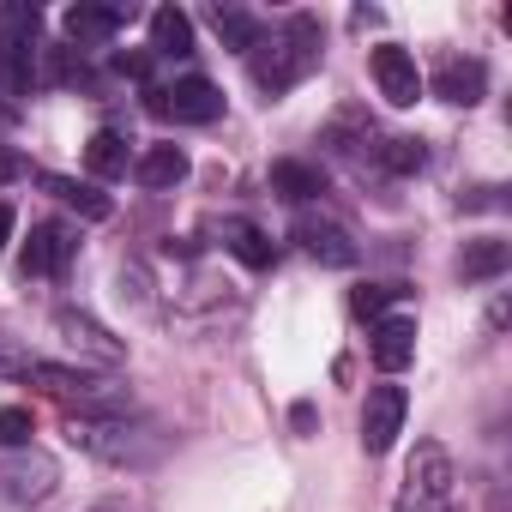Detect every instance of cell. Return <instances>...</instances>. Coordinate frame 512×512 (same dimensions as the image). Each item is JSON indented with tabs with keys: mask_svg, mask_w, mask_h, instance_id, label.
Here are the masks:
<instances>
[{
	"mask_svg": "<svg viewBox=\"0 0 512 512\" xmlns=\"http://www.w3.org/2000/svg\"><path fill=\"white\" fill-rule=\"evenodd\" d=\"M314 67H320V19H308V13L284 19L272 37H260V49H253V85L266 97L296 91Z\"/></svg>",
	"mask_w": 512,
	"mask_h": 512,
	"instance_id": "1",
	"label": "cell"
},
{
	"mask_svg": "<svg viewBox=\"0 0 512 512\" xmlns=\"http://www.w3.org/2000/svg\"><path fill=\"white\" fill-rule=\"evenodd\" d=\"M67 440L103 464H157L163 458V434L151 422H127V416H73Z\"/></svg>",
	"mask_w": 512,
	"mask_h": 512,
	"instance_id": "2",
	"label": "cell"
},
{
	"mask_svg": "<svg viewBox=\"0 0 512 512\" xmlns=\"http://www.w3.org/2000/svg\"><path fill=\"white\" fill-rule=\"evenodd\" d=\"M25 380H37L49 398H61V404H79L85 416H121L127 410V398H121V386L109 380V374H91V368H61V362H31V374Z\"/></svg>",
	"mask_w": 512,
	"mask_h": 512,
	"instance_id": "3",
	"label": "cell"
},
{
	"mask_svg": "<svg viewBox=\"0 0 512 512\" xmlns=\"http://www.w3.org/2000/svg\"><path fill=\"white\" fill-rule=\"evenodd\" d=\"M61 482V464L37 446H0V500H13V506H37L49 500Z\"/></svg>",
	"mask_w": 512,
	"mask_h": 512,
	"instance_id": "4",
	"label": "cell"
},
{
	"mask_svg": "<svg viewBox=\"0 0 512 512\" xmlns=\"http://www.w3.org/2000/svg\"><path fill=\"white\" fill-rule=\"evenodd\" d=\"M446 500H452V458H446V446L422 440L416 458H410V470H404L398 512H446Z\"/></svg>",
	"mask_w": 512,
	"mask_h": 512,
	"instance_id": "5",
	"label": "cell"
},
{
	"mask_svg": "<svg viewBox=\"0 0 512 512\" xmlns=\"http://www.w3.org/2000/svg\"><path fill=\"white\" fill-rule=\"evenodd\" d=\"M55 338H61L73 356L97 362V368H121V356H127V344H121L103 320H91L85 308H55Z\"/></svg>",
	"mask_w": 512,
	"mask_h": 512,
	"instance_id": "6",
	"label": "cell"
},
{
	"mask_svg": "<svg viewBox=\"0 0 512 512\" xmlns=\"http://www.w3.org/2000/svg\"><path fill=\"white\" fill-rule=\"evenodd\" d=\"M151 115H163V121H187V127H205V121H217L223 115V91L211 85V79H175L169 91H151Z\"/></svg>",
	"mask_w": 512,
	"mask_h": 512,
	"instance_id": "7",
	"label": "cell"
},
{
	"mask_svg": "<svg viewBox=\"0 0 512 512\" xmlns=\"http://www.w3.org/2000/svg\"><path fill=\"white\" fill-rule=\"evenodd\" d=\"M404 416H410L404 386H368V404H362V446H368L374 458L392 452V440L404 434Z\"/></svg>",
	"mask_w": 512,
	"mask_h": 512,
	"instance_id": "8",
	"label": "cell"
},
{
	"mask_svg": "<svg viewBox=\"0 0 512 512\" xmlns=\"http://www.w3.org/2000/svg\"><path fill=\"white\" fill-rule=\"evenodd\" d=\"M79 253V229L67 223H31V241H25V272L31 278H61Z\"/></svg>",
	"mask_w": 512,
	"mask_h": 512,
	"instance_id": "9",
	"label": "cell"
},
{
	"mask_svg": "<svg viewBox=\"0 0 512 512\" xmlns=\"http://www.w3.org/2000/svg\"><path fill=\"white\" fill-rule=\"evenodd\" d=\"M482 91H488V67H482L476 55H446V61L434 67V97H440V103L470 109V103H482Z\"/></svg>",
	"mask_w": 512,
	"mask_h": 512,
	"instance_id": "10",
	"label": "cell"
},
{
	"mask_svg": "<svg viewBox=\"0 0 512 512\" xmlns=\"http://www.w3.org/2000/svg\"><path fill=\"white\" fill-rule=\"evenodd\" d=\"M374 85H380V97L392 103V109H410L416 97H422V73H416V61L404 55V49H374Z\"/></svg>",
	"mask_w": 512,
	"mask_h": 512,
	"instance_id": "11",
	"label": "cell"
},
{
	"mask_svg": "<svg viewBox=\"0 0 512 512\" xmlns=\"http://www.w3.org/2000/svg\"><path fill=\"white\" fill-rule=\"evenodd\" d=\"M296 241L314 253L320 266H356V241H350V229L332 223V217H296Z\"/></svg>",
	"mask_w": 512,
	"mask_h": 512,
	"instance_id": "12",
	"label": "cell"
},
{
	"mask_svg": "<svg viewBox=\"0 0 512 512\" xmlns=\"http://www.w3.org/2000/svg\"><path fill=\"white\" fill-rule=\"evenodd\" d=\"M67 37L79 43V49H97V43H109L121 25H127V7H91V0H79V7H67Z\"/></svg>",
	"mask_w": 512,
	"mask_h": 512,
	"instance_id": "13",
	"label": "cell"
},
{
	"mask_svg": "<svg viewBox=\"0 0 512 512\" xmlns=\"http://www.w3.org/2000/svg\"><path fill=\"white\" fill-rule=\"evenodd\" d=\"M374 362L386 368V374H398V368H410V356H416V320H404V314H386V320H374Z\"/></svg>",
	"mask_w": 512,
	"mask_h": 512,
	"instance_id": "14",
	"label": "cell"
},
{
	"mask_svg": "<svg viewBox=\"0 0 512 512\" xmlns=\"http://www.w3.org/2000/svg\"><path fill=\"white\" fill-rule=\"evenodd\" d=\"M133 181L151 187V193L187 181V151H181V145H151V151H139V157H133Z\"/></svg>",
	"mask_w": 512,
	"mask_h": 512,
	"instance_id": "15",
	"label": "cell"
},
{
	"mask_svg": "<svg viewBox=\"0 0 512 512\" xmlns=\"http://www.w3.org/2000/svg\"><path fill=\"white\" fill-rule=\"evenodd\" d=\"M37 187H43V193H55L61 205H73V211H79V217H91V223H103V217L115 211V205H109V193H97L91 181H73V175H55V169H43V175H37Z\"/></svg>",
	"mask_w": 512,
	"mask_h": 512,
	"instance_id": "16",
	"label": "cell"
},
{
	"mask_svg": "<svg viewBox=\"0 0 512 512\" xmlns=\"http://www.w3.org/2000/svg\"><path fill=\"white\" fill-rule=\"evenodd\" d=\"M272 187H278L290 205H308V199L326 193V175H320L314 163H302V157H278V163H272Z\"/></svg>",
	"mask_w": 512,
	"mask_h": 512,
	"instance_id": "17",
	"label": "cell"
},
{
	"mask_svg": "<svg viewBox=\"0 0 512 512\" xmlns=\"http://www.w3.org/2000/svg\"><path fill=\"white\" fill-rule=\"evenodd\" d=\"M223 247L235 253L241 266H253V272H266V266H272V241H266V229H260V223H247V217H229V223H223Z\"/></svg>",
	"mask_w": 512,
	"mask_h": 512,
	"instance_id": "18",
	"label": "cell"
},
{
	"mask_svg": "<svg viewBox=\"0 0 512 512\" xmlns=\"http://www.w3.org/2000/svg\"><path fill=\"white\" fill-rule=\"evenodd\" d=\"M211 31H217L223 49H241V55H253L260 37H266V25L253 19V13H241V7H211Z\"/></svg>",
	"mask_w": 512,
	"mask_h": 512,
	"instance_id": "19",
	"label": "cell"
},
{
	"mask_svg": "<svg viewBox=\"0 0 512 512\" xmlns=\"http://www.w3.org/2000/svg\"><path fill=\"white\" fill-rule=\"evenodd\" d=\"M512 266V241H470L464 247V260H458V272H464V284H488V278H500Z\"/></svg>",
	"mask_w": 512,
	"mask_h": 512,
	"instance_id": "20",
	"label": "cell"
},
{
	"mask_svg": "<svg viewBox=\"0 0 512 512\" xmlns=\"http://www.w3.org/2000/svg\"><path fill=\"white\" fill-rule=\"evenodd\" d=\"M151 49L157 55H193V19L181 7H157L151 13Z\"/></svg>",
	"mask_w": 512,
	"mask_h": 512,
	"instance_id": "21",
	"label": "cell"
},
{
	"mask_svg": "<svg viewBox=\"0 0 512 512\" xmlns=\"http://www.w3.org/2000/svg\"><path fill=\"white\" fill-rule=\"evenodd\" d=\"M85 163H91V175H103V181H121L127 169H133V157H127V139L121 133H91V145H85Z\"/></svg>",
	"mask_w": 512,
	"mask_h": 512,
	"instance_id": "22",
	"label": "cell"
},
{
	"mask_svg": "<svg viewBox=\"0 0 512 512\" xmlns=\"http://www.w3.org/2000/svg\"><path fill=\"white\" fill-rule=\"evenodd\" d=\"M37 31H43V13L37 7H0V43H13V49L31 55Z\"/></svg>",
	"mask_w": 512,
	"mask_h": 512,
	"instance_id": "23",
	"label": "cell"
},
{
	"mask_svg": "<svg viewBox=\"0 0 512 512\" xmlns=\"http://www.w3.org/2000/svg\"><path fill=\"white\" fill-rule=\"evenodd\" d=\"M398 296H410V290L404 284H362V290H350V308H356V320H386V308Z\"/></svg>",
	"mask_w": 512,
	"mask_h": 512,
	"instance_id": "24",
	"label": "cell"
},
{
	"mask_svg": "<svg viewBox=\"0 0 512 512\" xmlns=\"http://www.w3.org/2000/svg\"><path fill=\"white\" fill-rule=\"evenodd\" d=\"M374 157H380V163H386L392 175H416V169L428 163V151H422V139H386V145H380Z\"/></svg>",
	"mask_w": 512,
	"mask_h": 512,
	"instance_id": "25",
	"label": "cell"
},
{
	"mask_svg": "<svg viewBox=\"0 0 512 512\" xmlns=\"http://www.w3.org/2000/svg\"><path fill=\"white\" fill-rule=\"evenodd\" d=\"M31 434H37V422L25 404H0V446H31Z\"/></svg>",
	"mask_w": 512,
	"mask_h": 512,
	"instance_id": "26",
	"label": "cell"
},
{
	"mask_svg": "<svg viewBox=\"0 0 512 512\" xmlns=\"http://www.w3.org/2000/svg\"><path fill=\"white\" fill-rule=\"evenodd\" d=\"M31 350H19V338H7V332H0V380H25L31 374Z\"/></svg>",
	"mask_w": 512,
	"mask_h": 512,
	"instance_id": "27",
	"label": "cell"
},
{
	"mask_svg": "<svg viewBox=\"0 0 512 512\" xmlns=\"http://www.w3.org/2000/svg\"><path fill=\"white\" fill-rule=\"evenodd\" d=\"M25 175V157L13 151V145H0V187H7V181H19Z\"/></svg>",
	"mask_w": 512,
	"mask_h": 512,
	"instance_id": "28",
	"label": "cell"
},
{
	"mask_svg": "<svg viewBox=\"0 0 512 512\" xmlns=\"http://www.w3.org/2000/svg\"><path fill=\"white\" fill-rule=\"evenodd\" d=\"M7 241H13V205L0 199V247H7Z\"/></svg>",
	"mask_w": 512,
	"mask_h": 512,
	"instance_id": "29",
	"label": "cell"
},
{
	"mask_svg": "<svg viewBox=\"0 0 512 512\" xmlns=\"http://www.w3.org/2000/svg\"><path fill=\"white\" fill-rule=\"evenodd\" d=\"M0 127H13V109H0Z\"/></svg>",
	"mask_w": 512,
	"mask_h": 512,
	"instance_id": "30",
	"label": "cell"
},
{
	"mask_svg": "<svg viewBox=\"0 0 512 512\" xmlns=\"http://www.w3.org/2000/svg\"><path fill=\"white\" fill-rule=\"evenodd\" d=\"M97 512H109V506H97Z\"/></svg>",
	"mask_w": 512,
	"mask_h": 512,
	"instance_id": "31",
	"label": "cell"
}]
</instances>
